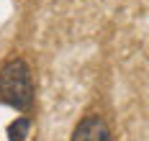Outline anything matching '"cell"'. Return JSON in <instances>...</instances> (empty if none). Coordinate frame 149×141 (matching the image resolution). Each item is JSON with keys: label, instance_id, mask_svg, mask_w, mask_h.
I'll return each mask as SVG.
<instances>
[{"label": "cell", "instance_id": "3957f363", "mask_svg": "<svg viewBox=\"0 0 149 141\" xmlns=\"http://www.w3.org/2000/svg\"><path fill=\"white\" fill-rule=\"evenodd\" d=\"M29 126H31L29 118H21L18 123H13L10 126V141H23V133L29 131Z\"/></svg>", "mask_w": 149, "mask_h": 141}, {"label": "cell", "instance_id": "6da1fadb", "mask_svg": "<svg viewBox=\"0 0 149 141\" xmlns=\"http://www.w3.org/2000/svg\"><path fill=\"white\" fill-rule=\"evenodd\" d=\"M33 100H36V87L29 62L21 57H10L0 67V103L21 113H31Z\"/></svg>", "mask_w": 149, "mask_h": 141}, {"label": "cell", "instance_id": "7a4b0ae2", "mask_svg": "<svg viewBox=\"0 0 149 141\" xmlns=\"http://www.w3.org/2000/svg\"><path fill=\"white\" fill-rule=\"evenodd\" d=\"M70 141H113V131L100 110H88L77 121Z\"/></svg>", "mask_w": 149, "mask_h": 141}]
</instances>
